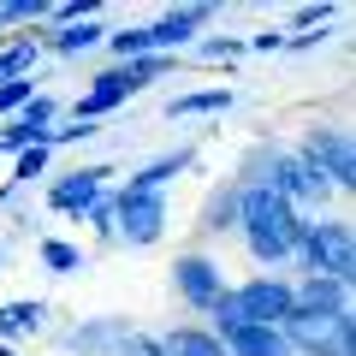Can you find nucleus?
Returning a JSON list of instances; mask_svg holds the SVG:
<instances>
[{
	"instance_id": "f3484780",
	"label": "nucleus",
	"mask_w": 356,
	"mask_h": 356,
	"mask_svg": "<svg viewBox=\"0 0 356 356\" xmlns=\"http://www.w3.org/2000/svg\"><path fill=\"white\" fill-rule=\"evenodd\" d=\"M36 60H42V36L36 30L6 36L0 42V83H6V77H36Z\"/></svg>"
},
{
	"instance_id": "2f4dec72",
	"label": "nucleus",
	"mask_w": 356,
	"mask_h": 356,
	"mask_svg": "<svg viewBox=\"0 0 356 356\" xmlns=\"http://www.w3.org/2000/svg\"><path fill=\"white\" fill-rule=\"evenodd\" d=\"M0 42H6V36H0Z\"/></svg>"
},
{
	"instance_id": "0eeeda50",
	"label": "nucleus",
	"mask_w": 356,
	"mask_h": 356,
	"mask_svg": "<svg viewBox=\"0 0 356 356\" xmlns=\"http://www.w3.org/2000/svg\"><path fill=\"white\" fill-rule=\"evenodd\" d=\"M172 291H178V303L191 309V315H208V309L226 297V267L208 250H184L172 261Z\"/></svg>"
},
{
	"instance_id": "b1692460",
	"label": "nucleus",
	"mask_w": 356,
	"mask_h": 356,
	"mask_svg": "<svg viewBox=\"0 0 356 356\" xmlns=\"http://www.w3.org/2000/svg\"><path fill=\"white\" fill-rule=\"evenodd\" d=\"M332 18H339V6H332V0H309V6H297V13H291L285 36H303V30H327Z\"/></svg>"
},
{
	"instance_id": "a211bd4d",
	"label": "nucleus",
	"mask_w": 356,
	"mask_h": 356,
	"mask_svg": "<svg viewBox=\"0 0 356 356\" xmlns=\"http://www.w3.org/2000/svg\"><path fill=\"white\" fill-rule=\"evenodd\" d=\"M220 344H226V356H291V344L280 339V327H238Z\"/></svg>"
},
{
	"instance_id": "dca6fc26",
	"label": "nucleus",
	"mask_w": 356,
	"mask_h": 356,
	"mask_svg": "<svg viewBox=\"0 0 356 356\" xmlns=\"http://www.w3.org/2000/svg\"><path fill=\"white\" fill-rule=\"evenodd\" d=\"M238 107V89H184V95H172L166 102V119H208V113H232Z\"/></svg>"
},
{
	"instance_id": "4be33fe9",
	"label": "nucleus",
	"mask_w": 356,
	"mask_h": 356,
	"mask_svg": "<svg viewBox=\"0 0 356 356\" xmlns=\"http://www.w3.org/2000/svg\"><path fill=\"white\" fill-rule=\"evenodd\" d=\"M18 125H24L30 137H48V131L60 125V102H54V95H42V89H36V102H30L24 113H18Z\"/></svg>"
},
{
	"instance_id": "393cba45",
	"label": "nucleus",
	"mask_w": 356,
	"mask_h": 356,
	"mask_svg": "<svg viewBox=\"0 0 356 356\" xmlns=\"http://www.w3.org/2000/svg\"><path fill=\"white\" fill-rule=\"evenodd\" d=\"M83 220H89V232H95V238H102V243H119V202H113V191H107L102 202L89 208Z\"/></svg>"
},
{
	"instance_id": "f257e3e1",
	"label": "nucleus",
	"mask_w": 356,
	"mask_h": 356,
	"mask_svg": "<svg viewBox=\"0 0 356 356\" xmlns=\"http://www.w3.org/2000/svg\"><path fill=\"white\" fill-rule=\"evenodd\" d=\"M238 238L243 250H250V261L261 267V273H273V267H285L297 255V238H303V214H297L291 202H280V196L267 191V184H238Z\"/></svg>"
},
{
	"instance_id": "ddd939ff",
	"label": "nucleus",
	"mask_w": 356,
	"mask_h": 356,
	"mask_svg": "<svg viewBox=\"0 0 356 356\" xmlns=\"http://www.w3.org/2000/svg\"><path fill=\"white\" fill-rule=\"evenodd\" d=\"M42 36V54H60V60H77V54H95L107 42V24L102 18H83V24H60V30H36Z\"/></svg>"
},
{
	"instance_id": "7ed1b4c3",
	"label": "nucleus",
	"mask_w": 356,
	"mask_h": 356,
	"mask_svg": "<svg viewBox=\"0 0 356 356\" xmlns=\"http://www.w3.org/2000/svg\"><path fill=\"white\" fill-rule=\"evenodd\" d=\"M297 161L327 184V196H350L356 191V143L344 125H309L297 143Z\"/></svg>"
},
{
	"instance_id": "aec40b11",
	"label": "nucleus",
	"mask_w": 356,
	"mask_h": 356,
	"mask_svg": "<svg viewBox=\"0 0 356 356\" xmlns=\"http://www.w3.org/2000/svg\"><path fill=\"white\" fill-rule=\"evenodd\" d=\"M48 166H54V149H48V143H36V149L13 154V178H6V184H18V191H30L36 178H48Z\"/></svg>"
},
{
	"instance_id": "423d86ee",
	"label": "nucleus",
	"mask_w": 356,
	"mask_h": 356,
	"mask_svg": "<svg viewBox=\"0 0 356 356\" xmlns=\"http://www.w3.org/2000/svg\"><path fill=\"white\" fill-rule=\"evenodd\" d=\"M232 309L243 327H285L291 321V280L285 273H255V280L232 285Z\"/></svg>"
},
{
	"instance_id": "a878e982",
	"label": "nucleus",
	"mask_w": 356,
	"mask_h": 356,
	"mask_svg": "<svg viewBox=\"0 0 356 356\" xmlns=\"http://www.w3.org/2000/svg\"><path fill=\"white\" fill-rule=\"evenodd\" d=\"M191 54H196V60H208V65H232V60H243L250 48H243L238 36H208V42H196Z\"/></svg>"
},
{
	"instance_id": "20e7f679",
	"label": "nucleus",
	"mask_w": 356,
	"mask_h": 356,
	"mask_svg": "<svg viewBox=\"0 0 356 356\" xmlns=\"http://www.w3.org/2000/svg\"><path fill=\"white\" fill-rule=\"evenodd\" d=\"M280 339L291 356H356V315H291Z\"/></svg>"
},
{
	"instance_id": "c85d7f7f",
	"label": "nucleus",
	"mask_w": 356,
	"mask_h": 356,
	"mask_svg": "<svg viewBox=\"0 0 356 356\" xmlns=\"http://www.w3.org/2000/svg\"><path fill=\"white\" fill-rule=\"evenodd\" d=\"M113 356H166V350H161V332H131Z\"/></svg>"
},
{
	"instance_id": "1a4fd4ad",
	"label": "nucleus",
	"mask_w": 356,
	"mask_h": 356,
	"mask_svg": "<svg viewBox=\"0 0 356 356\" xmlns=\"http://www.w3.org/2000/svg\"><path fill=\"white\" fill-rule=\"evenodd\" d=\"M208 18H214L208 0H196V6H172V13H161L154 24H143V42H149V54H161V60H178L184 48H196V36H202Z\"/></svg>"
},
{
	"instance_id": "9d476101",
	"label": "nucleus",
	"mask_w": 356,
	"mask_h": 356,
	"mask_svg": "<svg viewBox=\"0 0 356 356\" xmlns=\"http://www.w3.org/2000/svg\"><path fill=\"white\" fill-rule=\"evenodd\" d=\"M291 315H350V285L321 280V273H297L291 280Z\"/></svg>"
},
{
	"instance_id": "412c9836",
	"label": "nucleus",
	"mask_w": 356,
	"mask_h": 356,
	"mask_svg": "<svg viewBox=\"0 0 356 356\" xmlns=\"http://www.w3.org/2000/svg\"><path fill=\"white\" fill-rule=\"evenodd\" d=\"M36 261L48 267V273H77V267H83V250L65 243V238H42L36 243Z\"/></svg>"
},
{
	"instance_id": "4468645a",
	"label": "nucleus",
	"mask_w": 356,
	"mask_h": 356,
	"mask_svg": "<svg viewBox=\"0 0 356 356\" xmlns=\"http://www.w3.org/2000/svg\"><path fill=\"white\" fill-rule=\"evenodd\" d=\"M48 315L54 309L42 303V297H13V303H0V344H18V339L48 332Z\"/></svg>"
},
{
	"instance_id": "cd10ccee",
	"label": "nucleus",
	"mask_w": 356,
	"mask_h": 356,
	"mask_svg": "<svg viewBox=\"0 0 356 356\" xmlns=\"http://www.w3.org/2000/svg\"><path fill=\"white\" fill-rule=\"evenodd\" d=\"M36 143H42V137H30L18 119H6V125H0V154H24V149H36Z\"/></svg>"
},
{
	"instance_id": "9b49d317",
	"label": "nucleus",
	"mask_w": 356,
	"mask_h": 356,
	"mask_svg": "<svg viewBox=\"0 0 356 356\" xmlns=\"http://www.w3.org/2000/svg\"><path fill=\"white\" fill-rule=\"evenodd\" d=\"M131 332H137L131 321H119V315H102V321H83V327H72L60 344H65L72 356H113L119 344L131 339Z\"/></svg>"
},
{
	"instance_id": "6e6552de",
	"label": "nucleus",
	"mask_w": 356,
	"mask_h": 356,
	"mask_svg": "<svg viewBox=\"0 0 356 356\" xmlns=\"http://www.w3.org/2000/svg\"><path fill=\"white\" fill-rule=\"evenodd\" d=\"M107 178H113V166H107V161L72 166V172H60V178L48 184V208H54V214H72V220H83L89 208H95L107 191H113Z\"/></svg>"
},
{
	"instance_id": "f8f14e48",
	"label": "nucleus",
	"mask_w": 356,
	"mask_h": 356,
	"mask_svg": "<svg viewBox=\"0 0 356 356\" xmlns=\"http://www.w3.org/2000/svg\"><path fill=\"white\" fill-rule=\"evenodd\" d=\"M191 166H196V149H166V154L143 161L137 172L125 178V191H154V196H166V184H172V178H184Z\"/></svg>"
},
{
	"instance_id": "39448f33",
	"label": "nucleus",
	"mask_w": 356,
	"mask_h": 356,
	"mask_svg": "<svg viewBox=\"0 0 356 356\" xmlns=\"http://www.w3.org/2000/svg\"><path fill=\"white\" fill-rule=\"evenodd\" d=\"M113 202H119V243H131V250H154V243L166 238V226H172V208L154 191H125V184H113Z\"/></svg>"
},
{
	"instance_id": "c756f323",
	"label": "nucleus",
	"mask_w": 356,
	"mask_h": 356,
	"mask_svg": "<svg viewBox=\"0 0 356 356\" xmlns=\"http://www.w3.org/2000/svg\"><path fill=\"white\" fill-rule=\"evenodd\" d=\"M243 48H255V54H280V48H285V30H261V36H250Z\"/></svg>"
},
{
	"instance_id": "7c9ffc66",
	"label": "nucleus",
	"mask_w": 356,
	"mask_h": 356,
	"mask_svg": "<svg viewBox=\"0 0 356 356\" xmlns=\"http://www.w3.org/2000/svg\"><path fill=\"white\" fill-rule=\"evenodd\" d=\"M0 267H6V250H0Z\"/></svg>"
},
{
	"instance_id": "6ab92c4d",
	"label": "nucleus",
	"mask_w": 356,
	"mask_h": 356,
	"mask_svg": "<svg viewBox=\"0 0 356 356\" xmlns=\"http://www.w3.org/2000/svg\"><path fill=\"white\" fill-rule=\"evenodd\" d=\"M161 350L166 356H226V344L214 339L208 327H196V321H184V327L161 332Z\"/></svg>"
},
{
	"instance_id": "bb28decb",
	"label": "nucleus",
	"mask_w": 356,
	"mask_h": 356,
	"mask_svg": "<svg viewBox=\"0 0 356 356\" xmlns=\"http://www.w3.org/2000/svg\"><path fill=\"white\" fill-rule=\"evenodd\" d=\"M89 137H102V125H77V119H60V125L48 131V149H72V143H89Z\"/></svg>"
},
{
	"instance_id": "2eb2a0df",
	"label": "nucleus",
	"mask_w": 356,
	"mask_h": 356,
	"mask_svg": "<svg viewBox=\"0 0 356 356\" xmlns=\"http://www.w3.org/2000/svg\"><path fill=\"white\" fill-rule=\"evenodd\" d=\"M238 178H226V184H214L202 202V214H196V232L202 238H226V232H238Z\"/></svg>"
},
{
	"instance_id": "f03ea898",
	"label": "nucleus",
	"mask_w": 356,
	"mask_h": 356,
	"mask_svg": "<svg viewBox=\"0 0 356 356\" xmlns=\"http://www.w3.org/2000/svg\"><path fill=\"white\" fill-rule=\"evenodd\" d=\"M303 273H321V280H339L350 285L356 280V238H350V220L339 214H321V220H303V238H297V255H291Z\"/></svg>"
},
{
	"instance_id": "5701e85b",
	"label": "nucleus",
	"mask_w": 356,
	"mask_h": 356,
	"mask_svg": "<svg viewBox=\"0 0 356 356\" xmlns=\"http://www.w3.org/2000/svg\"><path fill=\"white\" fill-rule=\"evenodd\" d=\"M30 102H36V77H6V83H0V125L18 119Z\"/></svg>"
}]
</instances>
